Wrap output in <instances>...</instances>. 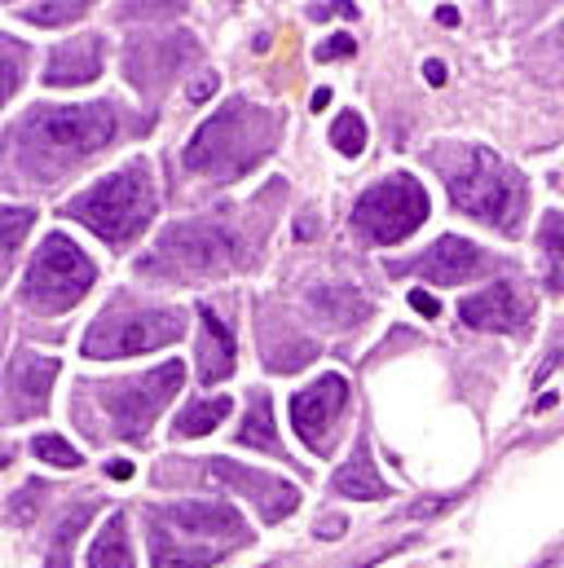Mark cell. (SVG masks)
<instances>
[{
    "instance_id": "1",
    "label": "cell",
    "mask_w": 564,
    "mask_h": 568,
    "mask_svg": "<svg viewBox=\"0 0 564 568\" xmlns=\"http://www.w3.org/2000/svg\"><path fill=\"white\" fill-rule=\"evenodd\" d=\"M120 137V110L110 101L88 106H36L14 129V159L27 177H58L71 164L97 155Z\"/></svg>"
},
{
    "instance_id": "2",
    "label": "cell",
    "mask_w": 564,
    "mask_h": 568,
    "mask_svg": "<svg viewBox=\"0 0 564 568\" xmlns=\"http://www.w3.org/2000/svg\"><path fill=\"white\" fill-rule=\"evenodd\" d=\"M278 142V116L248 97L225 101L207 124H199V133L185 146V168L207 177V181H239L243 172H252Z\"/></svg>"
},
{
    "instance_id": "3",
    "label": "cell",
    "mask_w": 564,
    "mask_h": 568,
    "mask_svg": "<svg viewBox=\"0 0 564 568\" xmlns=\"http://www.w3.org/2000/svg\"><path fill=\"white\" fill-rule=\"evenodd\" d=\"M155 212H159V194H155V177L142 159L101 177L71 203H62V216L88 225L106 247H129L137 234H146Z\"/></svg>"
},
{
    "instance_id": "4",
    "label": "cell",
    "mask_w": 564,
    "mask_h": 568,
    "mask_svg": "<svg viewBox=\"0 0 564 568\" xmlns=\"http://www.w3.org/2000/svg\"><path fill=\"white\" fill-rule=\"evenodd\" d=\"M445 181H449V203L459 212H468L485 225H499V230H516L525 185H520V172L507 168L499 155L472 146L445 172Z\"/></svg>"
},
{
    "instance_id": "5",
    "label": "cell",
    "mask_w": 564,
    "mask_h": 568,
    "mask_svg": "<svg viewBox=\"0 0 564 568\" xmlns=\"http://www.w3.org/2000/svg\"><path fill=\"white\" fill-rule=\"evenodd\" d=\"M181 335H185L181 309H106L84 335V358L93 362L142 358L164 345H177Z\"/></svg>"
},
{
    "instance_id": "6",
    "label": "cell",
    "mask_w": 564,
    "mask_h": 568,
    "mask_svg": "<svg viewBox=\"0 0 564 568\" xmlns=\"http://www.w3.org/2000/svg\"><path fill=\"white\" fill-rule=\"evenodd\" d=\"M97 282V269L93 261L67 239V234H49L23 278V300L27 309L45 313V317H58L67 309L80 304V295Z\"/></svg>"
},
{
    "instance_id": "7",
    "label": "cell",
    "mask_w": 564,
    "mask_h": 568,
    "mask_svg": "<svg viewBox=\"0 0 564 568\" xmlns=\"http://www.w3.org/2000/svg\"><path fill=\"white\" fill-rule=\"evenodd\" d=\"M423 220H428V194L410 172H393L375 181L353 207V230L380 247L410 239Z\"/></svg>"
},
{
    "instance_id": "8",
    "label": "cell",
    "mask_w": 564,
    "mask_h": 568,
    "mask_svg": "<svg viewBox=\"0 0 564 568\" xmlns=\"http://www.w3.org/2000/svg\"><path fill=\"white\" fill-rule=\"evenodd\" d=\"M230 265H235V243L216 225H172L155 243V252L142 261V269L168 278H207V274H225Z\"/></svg>"
},
{
    "instance_id": "9",
    "label": "cell",
    "mask_w": 564,
    "mask_h": 568,
    "mask_svg": "<svg viewBox=\"0 0 564 568\" xmlns=\"http://www.w3.org/2000/svg\"><path fill=\"white\" fill-rule=\"evenodd\" d=\"M181 384H185V366L181 362H164V366L146 371L142 379L106 388V414H110L116 436L142 445L146 432H151V423L159 419V410L181 392Z\"/></svg>"
},
{
    "instance_id": "10",
    "label": "cell",
    "mask_w": 564,
    "mask_h": 568,
    "mask_svg": "<svg viewBox=\"0 0 564 568\" xmlns=\"http://www.w3.org/2000/svg\"><path fill=\"white\" fill-rule=\"evenodd\" d=\"M207 481L220 485V490H230V494H239V498H248V503H256V511L265 516V524H278V520H287L300 507V490L291 481L256 472V468H243L235 459L207 463Z\"/></svg>"
},
{
    "instance_id": "11",
    "label": "cell",
    "mask_w": 564,
    "mask_h": 568,
    "mask_svg": "<svg viewBox=\"0 0 564 568\" xmlns=\"http://www.w3.org/2000/svg\"><path fill=\"white\" fill-rule=\"evenodd\" d=\"M345 406H349V384L340 375H322L317 384H309L304 392L291 397V427H296V436L313 454H326L331 449V427L340 423Z\"/></svg>"
},
{
    "instance_id": "12",
    "label": "cell",
    "mask_w": 564,
    "mask_h": 568,
    "mask_svg": "<svg viewBox=\"0 0 564 568\" xmlns=\"http://www.w3.org/2000/svg\"><path fill=\"white\" fill-rule=\"evenodd\" d=\"M388 269H393V274H419V278H428V282H436V287H459V282L481 278V274L490 269V261H485V252H481L477 243H468V239H459V234H445V239H436L423 256L401 261V265H388Z\"/></svg>"
},
{
    "instance_id": "13",
    "label": "cell",
    "mask_w": 564,
    "mask_h": 568,
    "mask_svg": "<svg viewBox=\"0 0 564 568\" xmlns=\"http://www.w3.org/2000/svg\"><path fill=\"white\" fill-rule=\"evenodd\" d=\"M151 568H207L216 564L230 546L207 542L199 533H190L185 524H177L164 507L151 511Z\"/></svg>"
},
{
    "instance_id": "14",
    "label": "cell",
    "mask_w": 564,
    "mask_h": 568,
    "mask_svg": "<svg viewBox=\"0 0 564 568\" xmlns=\"http://www.w3.org/2000/svg\"><path fill=\"white\" fill-rule=\"evenodd\" d=\"M53 379H58V362L23 349V353L10 362V375H5L10 423H23V419H32L36 410H45V397H49Z\"/></svg>"
},
{
    "instance_id": "15",
    "label": "cell",
    "mask_w": 564,
    "mask_h": 568,
    "mask_svg": "<svg viewBox=\"0 0 564 568\" xmlns=\"http://www.w3.org/2000/svg\"><path fill=\"white\" fill-rule=\"evenodd\" d=\"M190 53H194V40H190V36H155V40H133L124 67H129V80L146 88V84L168 80Z\"/></svg>"
},
{
    "instance_id": "16",
    "label": "cell",
    "mask_w": 564,
    "mask_h": 568,
    "mask_svg": "<svg viewBox=\"0 0 564 568\" xmlns=\"http://www.w3.org/2000/svg\"><path fill=\"white\" fill-rule=\"evenodd\" d=\"M177 524H185L190 533H199V537H207V542H243L248 537V524H243V516L239 511H230V507H220V503H172V507H164Z\"/></svg>"
},
{
    "instance_id": "17",
    "label": "cell",
    "mask_w": 564,
    "mask_h": 568,
    "mask_svg": "<svg viewBox=\"0 0 564 568\" xmlns=\"http://www.w3.org/2000/svg\"><path fill=\"white\" fill-rule=\"evenodd\" d=\"M199 322H203V335H199V379L203 384H220L235 375V335L216 317L212 304H199Z\"/></svg>"
},
{
    "instance_id": "18",
    "label": "cell",
    "mask_w": 564,
    "mask_h": 568,
    "mask_svg": "<svg viewBox=\"0 0 564 568\" xmlns=\"http://www.w3.org/2000/svg\"><path fill=\"white\" fill-rule=\"evenodd\" d=\"M101 75V36H75L49 53L45 84H93Z\"/></svg>"
},
{
    "instance_id": "19",
    "label": "cell",
    "mask_w": 564,
    "mask_h": 568,
    "mask_svg": "<svg viewBox=\"0 0 564 568\" xmlns=\"http://www.w3.org/2000/svg\"><path fill=\"white\" fill-rule=\"evenodd\" d=\"M459 317H464V326H472V330H516V326L525 322V309H520V300H516V291H512L507 282H494V287H485L481 295L464 300V304H459Z\"/></svg>"
},
{
    "instance_id": "20",
    "label": "cell",
    "mask_w": 564,
    "mask_h": 568,
    "mask_svg": "<svg viewBox=\"0 0 564 568\" xmlns=\"http://www.w3.org/2000/svg\"><path fill=\"white\" fill-rule=\"evenodd\" d=\"M335 490H340L345 498H358V503L388 498V481L375 472V459H371V445L367 440L353 449V459L335 472Z\"/></svg>"
},
{
    "instance_id": "21",
    "label": "cell",
    "mask_w": 564,
    "mask_h": 568,
    "mask_svg": "<svg viewBox=\"0 0 564 568\" xmlns=\"http://www.w3.org/2000/svg\"><path fill=\"white\" fill-rule=\"evenodd\" d=\"M88 568H133V546H129V520L120 511H110L106 529L97 533L88 551Z\"/></svg>"
},
{
    "instance_id": "22",
    "label": "cell",
    "mask_w": 564,
    "mask_h": 568,
    "mask_svg": "<svg viewBox=\"0 0 564 568\" xmlns=\"http://www.w3.org/2000/svg\"><path fill=\"white\" fill-rule=\"evenodd\" d=\"M239 445L265 449V454H274V459H287V449L278 445V427H274V406H269L265 392L252 397V410H248V419L239 427Z\"/></svg>"
},
{
    "instance_id": "23",
    "label": "cell",
    "mask_w": 564,
    "mask_h": 568,
    "mask_svg": "<svg viewBox=\"0 0 564 568\" xmlns=\"http://www.w3.org/2000/svg\"><path fill=\"white\" fill-rule=\"evenodd\" d=\"M313 309L322 317H331V322H340V326H353V322H362L371 313V304L353 287H322V291H313Z\"/></svg>"
},
{
    "instance_id": "24",
    "label": "cell",
    "mask_w": 564,
    "mask_h": 568,
    "mask_svg": "<svg viewBox=\"0 0 564 568\" xmlns=\"http://www.w3.org/2000/svg\"><path fill=\"white\" fill-rule=\"evenodd\" d=\"M538 247H542V261H547V287L564 291V212H547L542 216Z\"/></svg>"
},
{
    "instance_id": "25",
    "label": "cell",
    "mask_w": 564,
    "mask_h": 568,
    "mask_svg": "<svg viewBox=\"0 0 564 568\" xmlns=\"http://www.w3.org/2000/svg\"><path fill=\"white\" fill-rule=\"evenodd\" d=\"M235 410V401L230 397H216V401H194V406H185L181 410V419H177V436H207V432H216V423Z\"/></svg>"
},
{
    "instance_id": "26",
    "label": "cell",
    "mask_w": 564,
    "mask_h": 568,
    "mask_svg": "<svg viewBox=\"0 0 564 568\" xmlns=\"http://www.w3.org/2000/svg\"><path fill=\"white\" fill-rule=\"evenodd\" d=\"M88 507H75L62 524H58V533H53V546H49V568H71V542H75V533L88 524Z\"/></svg>"
},
{
    "instance_id": "27",
    "label": "cell",
    "mask_w": 564,
    "mask_h": 568,
    "mask_svg": "<svg viewBox=\"0 0 564 568\" xmlns=\"http://www.w3.org/2000/svg\"><path fill=\"white\" fill-rule=\"evenodd\" d=\"M331 146L340 150V155H362L367 150V124H362V116H353V110H345L340 120L331 124Z\"/></svg>"
},
{
    "instance_id": "28",
    "label": "cell",
    "mask_w": 564,
    "mask_h": 568,
    "mask_svg": "<svg viewBox=\"0 0 564 568\" xmlns=\"http://www.w3.org/2000/svg\"><path fill=\"white\" fill-rule=\"evenodd\" d=\"M32 454H36L40 463H49V468H80V463H84V459H80V449H75L71 440L53 436V432L36 436V440H32Z\"/></svg>"
},
{
    "instance_id": "29",
    "label": "cell",
    "mask_w": 564,
    "mask_h": 568,
    "mask_svg": "<svg viewBox=\"0 0 564 568\" xmlns=\"http://www.w3.org/2000/svg\"><path fill=\"white\" fill-rule=\"evenodd\" d=\"M84 0H75V5H23L19 10V19H27V23H36V27H62V23H75V19H84Z\"/></svg>"
},
{
    "instance_id": "30",
    "label": "cell",
    "mask_w": 564,
    "mask_h": 568,
    "mask_svg": "<svg viewBox=\"0 0 564 568\" xmlns=\"http://www.w3.org/2000/svg\"><path fill=\"white\" fill-rule=\"evenodd\" d=\"M23 84V45L19 40H0V97H14Z\"/></svg>"
},
{
    "instance_id": "31",
    "label": "cell",
    "mask_w": 564,
    "mask_h": 568,
    "mask_svg": "<svg viewBox=\"0 0 564 568\" xmlns=\"http://www.w3.org/2000/svg\"><path fill=\"white\" fill-rule=\"evenodd\" d=\"M32 220H36L32 207H5V216H0V247H5V256L19 252V243H23V234H27Z\"/></svg>"
},
{
    "instance_id": "32",
    "label": "cell",
    "mask_w": 564,
    "mask_h": 568,
    "mask_svg": "<svg viewBox=\"0 0 564 568\" xmlns=\"http://www.w3.org/2000/svg\"><path fill=\"white\" fill-rule=\"evenodd\" d=\"M36 494H40V481H32L23 494L10 498V520H14V524H27V520H32V503H36Z\"/></svg>"
},
{
    "instance_id": "33",
    "label": "cell",
    "mask_w": 564,
    "mask_h": 568,
    "mask_svg": "<svg viewBox=\"0 0 564 568\" xmlns=\"http://www.w3.org/2000/svg\"><path fill=\"white\" fill-rule=\"evenodd\" d=\"M353 49H358L353 36H331V40L317 45V58H322V62H335V58H349Z\"/></svg>"
},
{
    "instance_id": "34",
    "label": "cell",
    "mask_w": 564,
    "mask_h": 568,
    "mask_svg": "<svg viewBox=\"0 0 564 568\" xmlns=\"http://www.w3.org/2000/svg\"><path fill=\"white\" fill-rule=\"evenodd\" d=\"M216 88H220V80H216V71H203V75H199V80H194V84L185 88V97H190V101L199 106V101H207V97H212Z\"/></svg>"
},
{
    "instance_id": "35",
    "label": "cell",
    "mask_w": 564,
    "mask_h": 568,
    "mask_svg": "<svg viewBox=\"0 0 564 568\" xmlns=\"http://www.w3.org/2000/svg\"><path fill=\"white\" fill-rule=\"evenodd\" d=\"M185 5H120V14L137 19V14H181Z\"/></svg>"
},
{
    "instance_id": "36",
    "label": "cell",
    "mask_w": 564,
    "mask_h": 568,
    "mask_svg": "<svg viewBox=\"0 0 564 568\" xmlns=\"http://www.w3.org/2000/svg\"><path fill=\"white\" fill-rule=\"evenodd\" d=\"M313 19H335V14H345V19H358V5H309Z\"/></svg>"
},
{
    "instance_id": "37",
    "label": "cell",
    "mask_w": 564,
    "mask_h": 568,
    "mask_svg": "<svg viewBox=\"0 0 564 568\" xmlns=\"http://www.w3.org/2000/svg\"><path fill=\"white\" fill-rule=\"evenodd\" d=\"M410 304H415V313H423V317H436V313H441V304H436L428 291H410Z\"/></svg>"
},
{
    "instance_id": "38",
    "label": "cell",
    "mask_w": 564,
    "mask_h": 568,
    "mask_svg": "<svg viewBox=\"0 0 564 568\" xmlns=\"http://www.w3.org/2000/svg\"><path fill=\"white\" fill-rule=\"evenodd\" d=\"M106 476H110V481H129V476H133V463H124V459L106 463Z\"/></svg>"
},
{
    "instance_id": "39",
    "label": "cell",
    "mask_w": 564,
    "mask_h": 568,
    "mask_svg": "<svg viewBox=\"0 0 564 568\" xmlns=\"http://www.w3.org/2000/svg\"><path fill=\"white\" fill-rule=\"evenodd\" d=\"M423 80H428V84H441V80H445V67H441L436 58H432V62H423Z\"/></svg>"
},
{
    "instance_id": "40",
    "label": "cell",
    "mask_w": 564,
    "mask_h": 568,
    "mask_svg": "<svg viewBox=\"0 0 564 568\" xmlns=\"http://www.w3.org/2000/svg\"><path fill=\"white\" fill-rule=\"evenodd\" d=\"M445 503H449V498H432V503H415V507H410V516H432V511H441Z\"/></svg>"
},
{
    "instance_id": "41",
    "label": "cell",
    "mask_w": 564,
    "mask_h": 568,
    "mask_svg": "<svg viewBox=\"0 0 564 568\" xmlns=\"http://www.w3.org/2000/svg\"><path fill=\"white\" fill-rule=\"evenodd\" d=\"M436 19H441L445 27H455V23H459V10H455V5H441V10H436Z\"/></svg>"
},
{
    "instance_id": "42",
    "label": "cell",
    "mask_w": 564,
    "mask_h": 568,
    "mask_svg": "<svg viewBox=\"0 0 564 568\" xmlns=\"http://www.w3.org/2000/svg\"><path fill=\"white\" fill-rule=\"evenodd\" d=\"M309 106H313V110H326V106H331V88H317V93L309 97Z\"/></svg>"
},
{
    "instance_id": "43",
    "label": "cell",
    "mask_w": 564,
    "mask_h": 568,
    "mask_svg": "<svg viewBox=\"0 0 564 568\" xmlns=\"http://www.w3.org/2000/svg\"><path fill=\"white\" fill-rule=\"evenodd\" d=\"M296 239H313V216H300V225H296Z\"/></svg>"
},
{
    "instance_id": "44",
    "label": "cell",
    "mask_w": 564,
    "mask_h": 568,
    "mask_svg": "<svg viewBox=\"0 0 564 568\" xmlns=\"http://www.w3.org/2000/svg\"><path fill=\"white\" fill-rule=\"evenodd\" d=\"M551 406H555V392H542V397H538V406H533V410H551Z\"/></svg>"
},
{
    "instance_id": "45",
    "label": "cell",
    "mask_w": 564,
    "mask_h": 568,
    "mask_svg": "<svg viewBox=\"0 0 564 568\" xmlns=\"http://www.w3.org/2000/svg\"><path fill=\"white\" fill-rule=\"evenodd\" d=\"M265 568H269V564H265Z\"/></svg>"
}]
</instances>
